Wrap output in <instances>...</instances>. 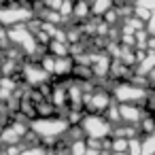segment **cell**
<instances>
[{"label": "cell", "instance_id": "cell-1", "mask_svg": "<svg viewBox=\"0 0 155 155\" xmlns=\"http://www.w3.org/2000/svg\"><path fill=\"white\" fill-rule=\"evenodd\" d=\"M28 130L43 144H53V142H58L60 138H64L70 132V123H68V119H64L60 115H49V117L32 119L28 123Z\"/></svg>", "mask_w": 155, "mask_h": 155}, {"label": "cell", "instance_id": "cell-2", "mask_svg": "<svg viewBox=\"0 0 155 155\" xmlns=\"http://www.w3.org/2000/svg\"><path fill=\"white\" fill-rule=\"evenodd\" d=\"M110 96L117 104H138L144 106V102L149 100L151 91H149V81H136V79H127V81H117L110 89Z\"/></svg>", "mask_w": 155, "mask_h": 155}, {"label": "cell", "instance_id": "cell-3", "mask_svg": "<svg viewBox=\"0 0 155 155\" xmlns=\"http://www.w3.org/2000/svg\"><path fill=\"white\" fill-rule=\"evenodd\" d=\"M113 123L108 121V117L104 115H96V113H85L81 123H79V130L85 134V140H106L113 136Z\"/></svg>", "mask_w": 155, "mask_h": 155}, {"label": "cell", "instance_id": "cell-4", "mask_svg": "<svg viewBox=\"0 0 155 155\" xmlns=\"http://www.w3.org/2000/svg\"><path fill=\"white\" fill-rule=\"evenodd\" d=\"M34 9L21 2H5L0 7V26L15 28V26H28L34 19Z\"/></svg>", "mask_w": 155, "mask_h": 155}, {"label": "cell", "instance_id": "cell-5", "mask_svg": "<svg viewBox=\"0 0 155 155\" xmlns=\"http://www.w3.org/2000/svg\"><path fill=\"white\" fill-rule=\"evenodd\" d=\"M7 38L24 53V55H30L34 58L36 55V49H38V41L34 36V32L28 28V26H15L7 32Z\"/></svg>", "mask_w": 155, "mask_h": 155}, {"label": "cell", "instance_id": "cell-6", "mask_svg": "<svg viewBox=\"0 0 155 155\" xmlns=\"http://www.w3.org/2000/svg\"><path fill=\"white\" fill-rule=\"evenodd\" d=\"M41 66L49 72V77H68L72 74V68H74V60L70 55H64V58H53V55H45L41 58Z\"/></svg>", "mask_w": 155, "mask_h": 155}, {"label": "cell", "instance_id": "cell-7", "mask_svg": "<svg viewBox=\"0 0 155 155\" xmlns=\"http://www.w3.org/2000/svg\"><path fill=\"white\" fill-rule=\"evenodd\" d=\"M83 104L87 106V113H96V115H104L108 113V108L115 104L110 91L106 89H96L89 96H83Z\"/></svg>", "mask_w": 155, "mask_h": 155}, {"label": "cell", "instance_id": "cell-8", "mask_svg": "<svg viewBox=\"0 0 155 155\" xmlns=\"http://www.w3.org/2000/svg\"><path fill=\"white\" fill-rule=\"evenodd\" d=\"M19 72H21L24 81H26L30 87H43V85H47V83L51 81L49 72L41 66V62H28V64H24V66L19 68Z\"/></svg>", "mask_w": 155, "mask_h": 155}, {"label": "cell", "instance_id": "cell-9", "mask_svg": "<svg viewBox=\"0 0 155 155\" xmlns=\"http://www.w3.org/2000/svg\"><path fill=\"white\" fill-rule=\"evenodd\" d=\"M115 110H117V121L119 123L134 125V127H138V123L147 115L144 106H138V104H117L115 102Z\"/></svg>", "mask_w": 155, "mask_h": 155}, {"label": "cell", "instance_id": "cell-10", "mask_svg": "<svg viewBox=\"0 0 155 155\" xmlns=\"http://www.w3.org/2000/svg\"><path fill=\"white\" fill-rule=\"evenodd\" d=\"M110 70V58L106 53H100L94 58V66H91V74H98V77H104L108 74Z\"/></svg>", "mask_w": 155, "mask_h": 155}, {"label": "cell", "instance_id": "cell-11", "mask_svg": "<svg viewBox=\"0 0 155 155\" xmlns=\"http://www.w3.org/2000/svg\"><path fill=\"white\" fill-rule=\"evenodd\" d=\"M89 11L91 15H106L108 11H113V0H89Z\"/></svg>", "mask_w": 155, "mask_h": 155}, {"label": "cell", "instance_id": "cell-12", "mask_svg": "<svg viewBox=\"0 0 155 155\" xmlns=\"http://www.w3.org/2000/svg\"><path fill=\"white\" fill-rule=\"evenodd\" d=\"M66 100H68V91L64 85H53V94H51V104L55 108L60 106H66Z\"/></svg>", "mask_w": 155, "mask_h": 155}, {"label": "cell", "instance_id": "cell-13", "mask_svg": "<svg viewBox=\"0 0 155 155\" xmlns=\"http://www.w3.org/2000/svg\"><path fill=\"white\" fill-rule=\"evenodd\" d=\"M155 153V134L140 136V155H153Z\"/></svg>", "mask_w": 155, "mask_h": 155}, {"label": "cell", "instance_id": "cell-14", "mask_svg": "<svg viewBox=\"0 0 155 155\" xmlns=\"http://www.w3.org/2000/svg\"><path fill=\"white\" fill-rule=\"evenodd\" d=\"M72 17L74 19H87L91 17V11H89V2H77L72 5Z\"/></svg>", "mask_w": 155, "mask_h": 155}, {"label": "cell", "instance_id": "cell-15", "mask_svg": "<svg viewBox=\"0 0 155 155\" xmlns=\"http://www.w3.org/2000/svg\"><path fill=\"white\" fill-rule=\"evenodd\" d=\"M136 5L140 9H147L149 13H155V0H136Z\"/></svg>", "mask_w": 155, "mask_h": 155}, {"label": "cell", "instance_id": "cell-16", "mask_svg": "<svg viewBox=\"0 0 155 155\" xmlns=\"http://www.w3.org/2000/svg\"><path fill=\"white\" fill-rule=\"evenodd\" d=\"M144 30H147V34H149V36H155V13H151V17L147 19Z\"/></svg>", "mask_w": 155, "mask_h": 155}, {"label": "cell", "instance_id": "cell-17", "mask_svg": "<svg viewBox=\"0 0 155 155\" xmlns=\"http://www.w3.org/2000/svg\"><path fill=\"white\" fill-rule=\"evenodd\" d=\"M149 53L155 58V36H151V41H149Z\"/></svg>", "mask_w": 155, "mask_h": 155}, {"label": "cell", "instance_id": "cell-18", "mask_svg": "<svg viewBox=\"0 0 155 155\" xmlns=\"http://www.w3.org/2000/svg\"><path fill=\"white\" fill-rule=\"evenodd\" d=\"M5 2H24V0H5Z\"/></svg>", "mask_w": 155, "mask_h": 155}, {"label": "cell", "instance_id": "cell-19", "mask_svg": "<svg viewBox=\"0 0 155 155\" xmlns=\"http://www.w3.org/2000/svg\"><path fill=\"white\" fill-rule=\"evenodd\" d=\"M41 2H43V0H41Z\"/></svg>", "mask_w": 155, "mask_h": 155}, {"label": "cell", "instance_id": "cell-20", "mask_svg": "<svg viewBox=\"0 0 155 155\" xmlns=\"http://www.w3.org/2000/svg\"><path fill=\"white\" fill-rule=\"evenodd\" d=\"M153 94H155V91H153Z\"/></svg>", "mask_w": 155, "mask_h": 155}]
</instances>
